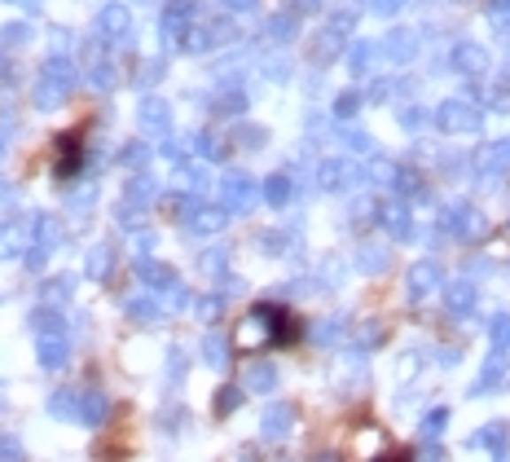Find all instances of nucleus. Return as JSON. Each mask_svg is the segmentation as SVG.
<instances>
[{
  "instance_id": "obj_1",
  "label": "nucleus",
  "mask_w": 510,
  "mask_h": 462,
  "mask_svg": "<svg viewBox=\"0 0 510 462\" xmlns=\"http://www.w3.org/2000/svg\"><path fill=\"white\" fill-rule=\"evenodd\" d=\"M75 80H80L75 62H71L66 53H53V58L44 62V71H40L35 89H31V102H35V111H58V106L71 98Z\"/></svg>"
},
{
  "instance_id": "obj_2",
  "label": "nucleus",
  "mask_w": 510,
  "mask_h": 462,
  "mask_svg": "<svg viewBox=\"0 0 510 462\" xmlns=\"http://www.w3.org/2000/svg\"><path fill=\"white\" fill-rule=\"evenodd\" d=\"M31 331H35L40 365H44V370H62V365H66V356H71V340H66L62 317H58V313H49V309H40V313L31 317Z\"/></svg>"
},
{
  "instance_id": "obj_3",
  "label": "nucleus",
  "mask_w": 510,
  "mask_h": 462,
  "mask_svg": "<svg viewBox=\"0 0 510 462\" xmlns=\"http://www.w3.org/2000/svg\"><path fill=\"white\" fill-rule=\"evenodd\" d=\"M198 22V4L194 0H172L167 9H163V40L167 44H185V31Z\"/></svg>"
},
{
  "instance_id": "obj_4",
  "label": "nucleus",
  "mask_w": 510,
  "mask_h": 462,
  "mask_svg": "<svg viewBox=\"0 0 510 462\" xmlns=\"http://www.w3.org/2000/svg\"><path fill=\"white\" fill-rule=\"evenodd\" d=\"M220 194H225V208H229V212H251L255 199H259V185H255L247 172H225Z\"/></svg>"
},
{
  "instance_id": "obj_5",
  "label": "nucleus",
  "mask_w": 510,
  "mask_h": 462,
  "mask_svg": "<svg viewBox=\"0 0 510 462\" xmlns=\"http://www.w3.org/2000/svg\"><path fill=\"white\" fill-rule=\"evenodd\" d=\"M136 119H141L145 132H167V128H172V106H167L163 98H145L141 111H136Z\"/></svg>"
},
{
  "instance_id": "obj_6",
  "label": "nucleus",
  "mask_w": 510,
  "mask_h": 462,
  "mask_svg": "<svg viewBox=\"0 0 510 462\" xmlns=\"http://www.w3.org/2000/svg\"><path fill=\"white\" fill-rule=\"evenodd\" d=\"M290 423H295V410H290L286 401H277V405H268V410H264V423H259V432H264L268 441H282V436L290 432Z\"/></svg>"
},
{
  "instance_id": "obj_7",
  "label": "nucleus",
  "mask_w": 510,
  "mask_h": 462,
  "mask_svg": "<svg viewBox=\"0 0 510 462\" xmlns=\"http://www.w3.org/2000/svg\"><path fill=\"white\" fill-rule=\"evenodd\" d=\"M106 414H111V401H106L102 392H84V396H80V414H75L80 423L102 427V423H106Z\"/></svg>"
},
{
  "instance_id": "obj_8",
  "label": "nucleus",
  "mask_w": 510,
  "mask_h": 462,
  "mask_svg": "<svg viewBox=\"0 0 510 462\" xmlns=\"http://www.w3.org/2000/svg\"><path fill=\"white\" fill-rule=\"evenodd\" d=\"M128 27H132V13H128L124 4H106V9H102V18H97V31H102L106 40L128 35Z\"/></svg>"
},
{
  "instance_id": "obj_9",
  "label": "nucleus",
  "mask_w": 510,
  "mask_h": 462,
  "mask_svg": "<svg viewBox=\"0 0 510 462\" xmlns=\"http://www.w3.org/2000/svg\"><path fill=\"white\" fill-rule=\"evenodd\" d=\"M136 278H141L145 286H154V291H167V286L176 282V273H172L167 264H158V260H136Z\"/></svg>"
},
{
  "instance_id": "obj_10",
  "label": "nucleus",
  "mask_w": 510,
  "mask_h": 462,
  "mask_svg": "<svg viewBox=\"0 0 510 462\" xmlns=\"http://www.w3.org/2000/svg\"><path fill=\"white\" fill-rule=\"evenodd\" d=\"M27 251V225H13V221H0V260H13Z\"/></svg>"
},
{
  "instance_id": "obj_11",
  "label": "nucleus",
  "mask_w": 510,
  "mask_h": 462,
  "mask_svg": "<svg viewBox=\"0 0 510 462\" xmlns=\"http://www.w3.org/2000/svg\"><path fill=\"white\" fill-rule=\"evenodd\" d=\"M185 221H189L194 233H216V230H225V208H194Z\"/></svg>"
},
{
  "instance_id": "obj_12",
  "label": "nucleus",
  "mask_w": 510,
  "mask_h": 462,
  "mask_svg": "<svg viewBox=\"0 0 510 462\" xmlns=\"http://www.w3.org/2000/svg\"><path fill=\"white\" fill-rule=\"evenodd\" d=\"M203 356H207V365L225 370V365H229V340H225L220 331H207V340H203Z\"/></svg>"
},
{
  "instance_id": "obj_13",
  "label": "nucleus",
  "mask_w": 510,
  "mask_h": 462,
  "mask_svg": "<svg viewBox=\"0 0 510 462\" xmlns=\"http://www.w3.org/2000/svg\"><path fill=\"white\" fill-rule=\"evenodd\" d=\"M247 388H251V392H273V388H277V370H273L268 361L247 365Z\"/></svg>"
},
{
  "instance_id": "obj_14",
  "label": "nucleus",
  "mask_w": 510,
  "mask_h": 462,
  "mask_svg": "<svg viewBox=\"0 0 510 462\" xmlns=\"http://www.w3.org/2000/svg\"><path fill=\"white\" fill-rule=\"evenodd\" d=\"M154 190H158V185H154V176H136V181L128 185L124 203H128V208H150V203H154Z\"/></svg>"
},
{
  "instance_id": "obj_15",
  "label": "nucleus",
  "mask_w": 510,
  "mask_h": 462,
  "mask_svg": "<svg viewBox=\"0 0 510 462\" xmlns=\"http://www.w3.org/2000/svg\"><path fill=\"white\" fill-rule=\"evenodd\" d=\"M264 203H273V208H286V203H290V181H286L282 172L264 181Z\"/></svg>"
},
{
  "instance_id": "obj_16",
  "label": "nucleus",
  "mask_w": 510,
  "mask_h": 462,
  "mask_svg": "<svg viewBox=\"0 0 510 462\" xmlns=\"http://www.w3.org/2000/svg\"><path fill=\"white\" fill-rule=\"evenodd\" d=\"M71 291H75V278H71V273H58V278L44 282V304H62Z\"/></svg>"
},
{
  "instance_id": "obj_17",
  "label": "nucleus",
  "mask_w": 510,
  "mask_h": 462,
  "mask_svg": "<svg viewBox=\"0 0 510 462\" xmlns=\"http://www.w3.org/2000/svg\"><path fill=\"white\" fill-rule=\"evenodd\" d=\"M49 414H53V419H75V414H80V392H53Z\"/></svg>"
},
{
  "instance_id": "obj_18",
  "label": "nucleus",
  "mask_w": 510,
  "mask_h": 462,
  "mask_svg": "<svg viewBox=\"0 0 510 462\" xmlns=\"http://www.w3.org/2000/svg\"><path fill=\"white\" fill-rule=\"evenodd\" d=\"M31 40V22H4L0 27V49H22Z\"/></svg>"
},
{
  "instance_id": "obj_19",
  "label": "nucleus",
  "mask_w": 510,
  "mask_h": 462,
  "mask_svg": "<svg viewBox=\"0 0 510 462\" xmlns=\"http://www.w3.org/2000/svg\"><path fill=\"white\" fill-rule=\"evenodd\" d=\"M115 269V251L111 247H93V255H89V278H106Z\"/></svg>"
},
{
  "instance_id": "obj_20",
  "label": "nucleus",
  "mask_w": 510,
  "mask_h": 462,
  "mask_svg": "<svg viewBox=\"0 0 510 462\" xmlns=\"http://www.w3.org/2000/svg\"><path fill=\"white\" fill-rule=\"evenodd\" d=\"M216 111H220V115H243V111H247V98H243L238 89H220Z\"/></svg>"
},
{
  "instance_id": "obj_21",
  "label": "nucleus",
  "mask_w": 510,
  "mask_h": 462,
  "mask_svg": "<svg viewBox=\"0 0 510 462\" xmlns=\"http://www.w3.org/2000/svg\"><path fill=\"white\" fill-rule=\"evenodd\" d=\"M440 115H444V123H449V128H475V123H480V119H475V111H467V106H458V102H449Z\"/></svg>"
},
{
  "instance_id": "obj_22",
  "label": "nucleus",
  "mask_w": 510,
  "mask_h": 462,
  "mask_svg": "<svg viewBox=\"0 0 510 462\" xmlns=\"http://www.w3.org/2000/svg\"><path fill=\"white\" fill-rule=\"evenodd\" d=\"M128 317H136V322H154V317H158V304H154L150 295H141V300H128Z\"/></svg>"
},
{
  "instance_id": "obj_23",
  "label": "nucleus",
  "mask_w": 510,
  "mask_h": 462,
  "mask_svg": "<svg viewBox=\"0 0 510 462\" xmlns=\"http://www.w3.org/2000/svg\"><path fill=\"white\" fill-rule=\"evenodd\" d=\"M243 405V388H220L216 392V414H234Z\"/></svg>"
},
{
  "instance_id": "obj_24",
  "label": "nucleus",
  "mask_w": 510,
  "mask_h": 462,
  "mask_svg": "<svg viewBox=\"0 0 510 462\" xmlns=\"http://www.w3.org/2000/svg\"><path fill=\"white\" fill-rule=\"evenodd\" d=\"M295 27H299V22H295V13H277V18L268 22L273 40H290V35H295Z\"/></svg>"
},
{
  "instance_id": "obj_25",
  "label": "nucleus",
  "mask_w": 510,
  "mask_h": 462,
  "mask_svg": "<svg viewBox=\"0 0 510 462\" xmlns=\"http://www.w3.org/2000/svg\"><path fill=\"white\" fill-rule=\"evenodd\" d=\"M220 309H225V295H207V300H198V317H203V322H216Z\"/></svg>"
},
{
  "instance_id": "obj_26",
  "label": "nucleus",
  "mask_w": 510,
  "mask_h": 462,
  "mask_svg": "<svg viewBox=\"0 0 510 462\" xmlns=\"http://www.w3.org/2000/svg\"><path fill=\"white\" fill-rule=\"evenodd\" d=\"M431 278H436V269H431V264H418V269H413V278H409V286H413V295H422V286H427Z\"/></svg>"
},
{
  "instance_id": "obj_27",
  "label": "nucleus",
  "mask_w": 510,
  "mask_h": 462,
  "mask_svg": "<svg viewBox=\"0 0 510 462\" xmlns=\"http://www.w3.org/2000/svg\"><path fill=\"white\" fill-rule=\"evenodd\" d=\"M225 269V251H207L203 255V273H220Z\"/></svg>"
},
{
  "instance_id": "obj_28",
  "label": "nucleus",
  "mask_w": 510,
  "mask_h": 462,
  "mask_svg": "<svg viewBox=\"0 0 510 462\" xmlns=\"http://www.w3.org/2000/svg\"><path fill=\"white\" fill-rule=\"evenodd\" d=\"M145 154H150L145 145H128V150H124V163H128V168H141V163H145Z\"/></svg>"
},
{
  "instance_id": "obj_29",
  "label": "nucleus",
  "mask_w": 510,
  "mask_h": 462,
  "mask_svg": "<svg viewBox=\"0 0 510 462\" xmlns=\"http://www.w3.org/2000/svg\"><path fill=\"white\" fill-rule=\"evenodd\" d=\"M225 9H234V13H251V9H259V0H220Z\"/></svg>"
},
{
  "instance_id": "obj_30",
  "label": "nucleus",
  "mask_w": 510,
  "mask_h": 462,
  "mask_svg": "<svg viewBox=\"0 0 510 462\" xmlns=\"http://www.w3.org/2000/svg\"><path fill=\"white\" fill-rule=\"evenodd\" d=\"M317 4H321V0H290V9H295V13H313Z\"/></svg>"
},
{
  "instance_id": "obj_31",
  "label": "nucleus",
  "mask_w": 510,
  "mask_h": 462,
  "mask_svg": "<svg viewBox=\"0 0 510 462\" xmlns=\"http://www.w3.org/2000/svg\"><path fill=\"white\" fill-rule=\"evenodd\" d=\"M4 150H9V137H4V132H0V159H4Z\"/></svg>"
}]
</instances>
